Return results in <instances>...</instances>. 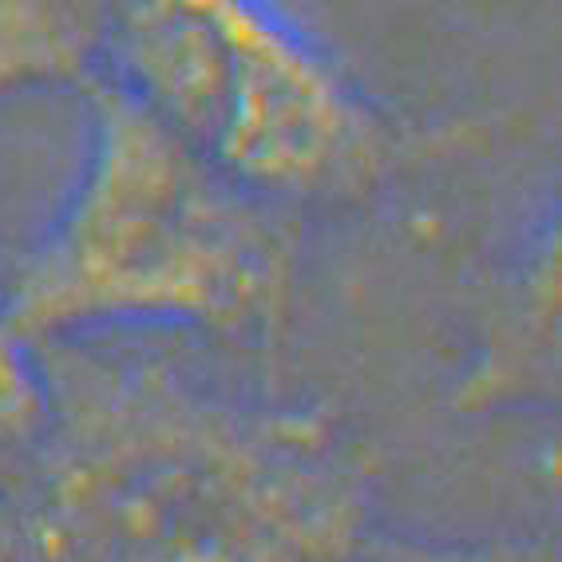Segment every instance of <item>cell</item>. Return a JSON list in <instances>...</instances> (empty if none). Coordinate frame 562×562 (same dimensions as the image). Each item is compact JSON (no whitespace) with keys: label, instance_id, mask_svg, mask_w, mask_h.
Returning a JSON list of instances; mask_svg holds the SVG:
<instances>
[{"label":"cell","instance_id":"cell-3","mask_svg":"<svg viewBox=\"0 0 562 562\" xmlns=\"http://www.w3.org/2000/svg\"><path fill=\"white\" fill-rule=\"evenodd\" d=\"M95 76L293 214L369 199L443 139L372 100L278 0H131Z\"/></svg>","mask_w":562,"mask_h":562},{"label":"cell","instance_id":"cell-6","mask_svg":"<svg viewBox=\"0 0 562 562\" xmlns=\"http://www.w3.org/2000/svg\"><path fill=\"white\" fill-rule=\"evenodd\" d=\"M41 428V372L36 357L24 349L0 317V483L24 463Z\"/></svg>","mask_w":562,"mask_h":562},{"label":"cell","instance_id":"cell-1","mask_svg":"<svg viewBox=\"0 0 562 562\" xmlns=\"http://www.w3.org/2000/svg\"><path fill=\"white\" fill-rule=\"evenodd\" d=\"M41 428L0 483V562H357L364 443L100 337L44 345Z\"/></svg>","mask_w":562,"mask_h":562},{"label":"cell","instance_id":"cell-7","mask_svg":"<svg viewBox=\"0 0 562 562\" xmlns=\"http://www.w3.org/2000/svg\"><path fill=\"white\" fill-rule=\"evenodd\" d=\"M357 562H562V551L551 535L487 542H408L376 535Z\"/></svg>","mask_w":562,"mask_h":562},{"label":"cell","instance_id":"cell-2","mask_svg":"<svg viewBox=\"0 0 562 562\" xmlns=\"http://www.w3.org/2000/svg\"><path fill=\"white\" fill-rule=\"evenodd\" d=\"M80 91V179L0 285L12 337L32 352L120 329L278 341L302 281L297 214L222 175L103 76Z\"/></svg>","mask_w":562,"mask_h":562},{"label":"cell","instance_id":"cell-5","mask_svg":"<svg viewBox=\"0 0 562 562\" xmlns=\"http://www.w3.org/2000/svg\"><path fill=\"white\" fill-rule=\"evenodd\" d=\"M131 0H0V100L32 88H83Z\"/></svg>","mask_w":562,"mask_h":562},{"label":"cell","instance_id":"cell-4","mask_svg":"<svg viewBox=\"0 0 562 562\" xmlns=\"http://www.w3.org/2000/svg\"><path fill=\"white\" fill-rule=\"evenodd\" d=\"M468 416L559 404V214L535 226L483 302L468 369L452 389Z\"/></svg>","mask_w":562,"mask_h":562}]
</instances>
